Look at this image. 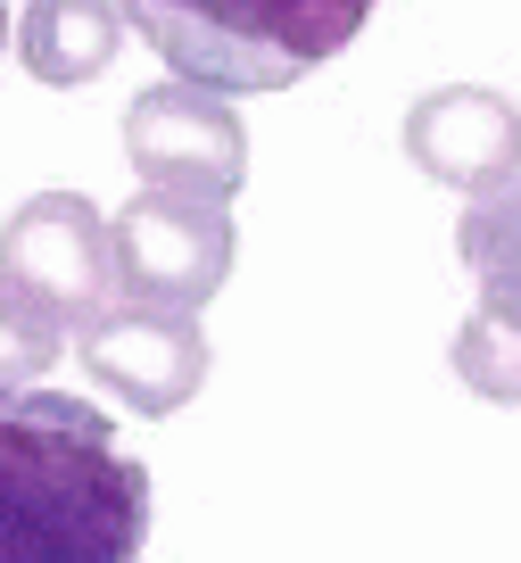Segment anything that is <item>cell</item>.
<instances>
[{
	"instance_id": "30bf717a",
	"label": "cell",
	"mask_w": 521,
	"mask_h": 563,
	"mask_svg": "<svg viewBox=\"0 0 521 563\" xmlns=\"http://www.w3.org/2000/svg\"><path fill=\"white\" fill-rule=\"evenodd\" d=\"M455 382L488 406H521V323L505 316H472L455 332Z\"/></svg>"
},
{
	"instance_id": "8fae6325",
	"label": "cell",
	"mask_w": 521,
	"mask_h": 563,
	"mask_svg": "<svg viewBox=\"0 0 521 563\" xmlns=\"http://www.w3.org/2000/svg\"><path fill=\"white\" fill-rule=\"evenodd\" d=\"M58 332H67V323H51L34 299L0 290V389H42V382H51Z\"/></svg>"
},
{
	"instance_id": "52a82bcc",
	"label": "cell",
	"mask_w": 521,
	"mask_h": 563,
	"mask_svg": "<svg viewBox=\"0 0 521 563\" xmlns=\"http://www.w3.org/2000/svg\"><path fill=\"white\" fill-rule=\"evenodd\" d=\"M84 373L133 415H174L208 382V332L191 316H149V307H117L108 323L84 332Z\"/></svg>"
},
{
	"instance_id": "9c48e42d",
	"label": "cell",
	"mask_w": 521,
	"mask_h": 563,
	"mask_svg": "<svg viewBox=\"0 0 521 563\" xmlns=\"http://www.w3.org/2000/svg\"><path fill=\"white\" fill-rule=\"evenodd\" d=\"M455 249H464L472 282H480V316L521 323V183L472 199L464 224H455Z\"/></svg>"
},
{
	"instance_id": "277c9868",
	"label": "cell",
	"mask_w": 521,
	"mask_h": 563,
	"mask_svg": "<svg viewBox=\"0 0 521 563\" xmlns=\"http://www.w3.org/2000/svg\"><path fill=\"white\" fill-rule=\"evenodd\" d=\"M124 158H133L141 191L232 208L241 183H248V124L232 117L224 91L149 84V91H133V108H124Z\"/></svg>"
},
{
	"instance_id": "6da1fadb",
	"label": "cell",
	"mask_w": 521,
	"mask_h": 563,
	"mask_svg": "<svg viewBox=\"0 0 521 563\" xmlns=\"http://www.w3.org/2000/svg\"><path fill=\"white\" fill-rule=\"evenodd\" d=\"M149 464L67 389H0V563H133Z\"/></svg>"
},
{
	"instance_id": "7c38bea8",
	"label": "cell",
	"mask_w": 521,
	"mask_h": 563,
	"mask_svg": "<svg viewBox=\"0 0 521 563\" xmlns=\"http://www.w3.org/2000/svg\"><path fill=\"white\" fill-rule=\"evenodd\" d=\"M0 51H9V9H0Z\"/></svg>"
},
{
	"instance_id": "5b68a950",
	"label": "cell",
	"mask_w": 521,
	"mask_h": 563,
	"mask_svg": "<svg viewBox=\"0 0 521 563\" xmlns=\"http://www.w3.org/2000/svg\"><path fill=\"white\" fill-rule=\"evenodd\" d=\"M232 257H241V232L224 208H199V199H166L141 191L117 208V274H124V307H149V316H191L224 290Z\"/></svg>"
},
{
	"instance_id": "3957f363",
	"label": "cell",
	"mask_w": 521,
	"mask_h": 563,
	"mask_svg": "<svg viewBox=\"0 0 521 563\" xmlns=\"http://www.w3.org/2000/svg\"><path fill=\"white\" fill-rule=\"evenodd\" d=\"M0 290L34 299L51 323H108L124 299L117 216H100L84 191H34L0 224Z\"/></svg>"
},
{
	"instance_id": "7a4b0ae2",
	"label": "cell",
	"mask_w": 521,
	"mask_h": 563,
	"mask_svg": "<svg viewBox=\"0 0 521 563\" xmlns=\"http://www.w3.org/2000/svg\"><path fill=\"white\" fill-rule=\"evenodd\" d=\"M381 0H124V25L199 91H290L365 34Z\"/></svg>"
},
{
	"instance_id": "ba28073f",
	"label": "cell",
	"mask_w": 521,
	"mask_h": 563,
	"mask_svg": "<svg viewBox=\"0 0 521 563\" xmlns=\"http://www.w3.org/2000/svg\"><path fill=\"white\" fill-rule=\"evenodd\" d=\"M124 51V9L117 0H25L18 18V58L34 84L75 91L91 75H108Z\"/></svg>"
},
{
	"instance_id": "8992f818",
	"label": "cell",
	"mask_w": 521,
	"mask_h": 563,
	"mask_svg": "<svg viewBox=\"0 0 521 563\" xmlns=\"http://www.w3.org/2000/svg\"><path fill=\"white\" fill-rule=\"evenodd\" d=\"M406 158L447 191H513L521 183V108L488 84H439L406 108Z\"/></svg>"
}]
</instances>
